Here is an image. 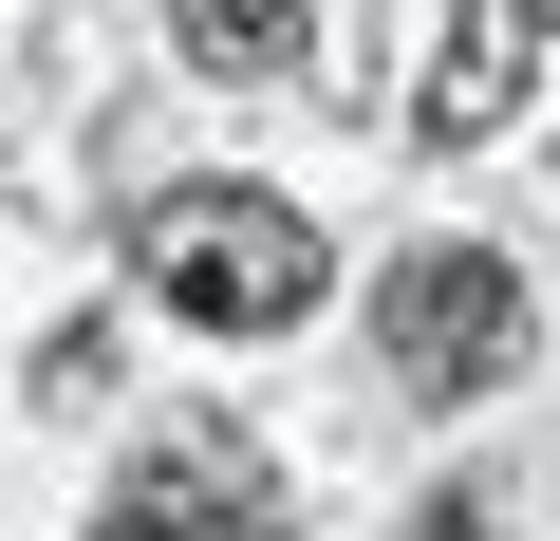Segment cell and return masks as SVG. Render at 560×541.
Here are the masks:
<instances>
[{
  "label": "cell",
  "instance_id": "1",
  "mask_svg": "<svg viewBox=\"0 0 560 541\" xmlns=\"http://www.w3.org/2000/svg\"><path fill=\"white\" fill-rule=\"evenodd\" d=\"M131 281L187 337H300L318 318V224L261 205V187H150L131 205Z\"/></svg>",
  "mask_w": 560,
  "mask_h": 541
},
{
  "label": "cell",
  "instance_id": "4",
  "mask_svg": "<svg viewBox=\"0 0 560 541\" xmlns=\"http://www.w3.org/2000/svg\"><path fill=\"white\" fill-rule=\"evenodd\" d=\"M541 75V0H430V75H411V131L430 150H486Z\"/></svg>",
  "mask_w": 560,
  "mask_h": 541
},
{
  "label": "cell",
  "instance_id": "2",
  "mask_svg": "<svg viewBox=\"0 0 560 541\" xmlns=\"http://www.w3.org/2000/svg\"><path fill=\"white\" fill-rule=\"evenodd\" d=\"M374 355H393L411 411L504 392V374H523V261H504V243H411L393 281H374Z\"/></svg>",
  "mask_w": 560,
  "mask_h": 541
},
{
  "label": "cell",
  "instance_id": "3",
  "mask_svg": "<svg viewBox=\"0 0 560 541\" xmlns=\"http://www.w3.org/2000/svg\"><path fill=\"white\" fill-rule=\"evenodd\" d=\"M94 541H280V467H261L224 411H168V430L113 467Z\"/></svg>",
  "mask_w": 560,
  "mask_h": 541
},
{
  "label": "cell",
  "instance_id": "5",
  "mask_svg": "<svg viewBox=\"0 0 560 541\" xmlns=\"http://www.w3.org/2000/svg\"><path fill=\"white\" fill-rule=\"evenodd\" d=\"M168 38H187L206 75H300V38H318V0H168Z\"/></svg>",
  "mask_w": 560,
  "mask_h": 541
}]
</instances>
